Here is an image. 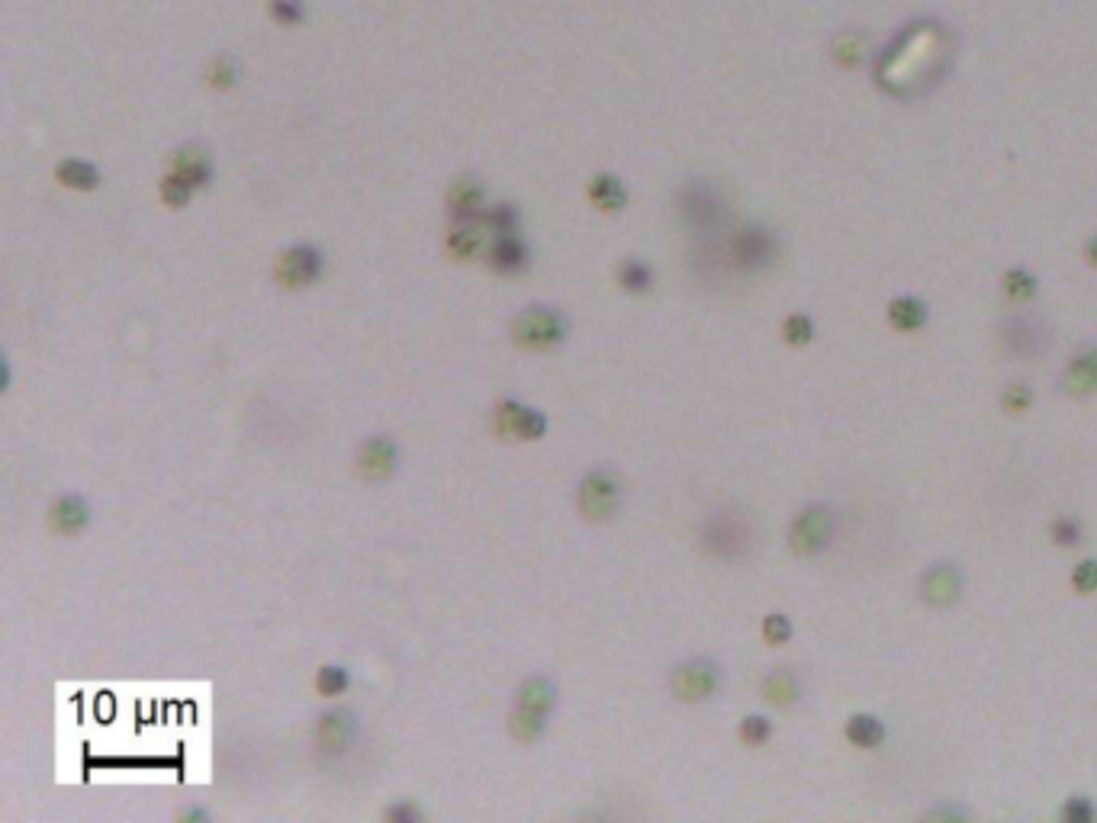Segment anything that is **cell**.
I'll return each mask as SVG.
<instances>
[{
    "mask_svg": "<svg viewBox=\"0 0 1097 823\" xmlns=\"http://www.w3.org/2000/svg\"><path fill=\"white\" fill-rule=\"evenodd\" d=\"M956 39L940 20H914L876 58V81L898 100L933 91L953 68Z\"/></svg>",
    "mask_w": 1097,
    "mask_h": 823,
    "instance_id": "1",
    "label": "cell"
},
{
    "mask_svg": "<svg viewBox=\"0 0 1097 823\" xmlns=\"http://www.w3.org/2000/svg\"><path fill=\"white\" fill-rule=\"evenodd\" d=\"M557 682L544 672H535L528 676L522 685H518L512 711H509V737L522 746H531L547 737V727H551V714L557 708Z\"/></svg>",
    "mask_w": 1097,
    "mask_h": 823,
    "instance_id": "2",
    "label": "cell"
},
{
    "mask_svg": "<svg viewBox=\"0 0 1097 823\" xmlns=\"http://www.w3.org/2000/svg\"><path fill=\"white\" fill-rule=\"evenodd\" d=\"M509 332H512V341L522 351L547 354V351H557L560 344H567L570 319H567V312L557 309V306L531 303V306L515 312L512 322H509Z\"/></svg>",
    "mask_w": 1097,
    "mask_h": 823,
    "instance_id": "3",
    "label": "cell"
},
{
    "mask_svg": "<svg viewBox=\"0 0 1097 823\" xmlns=\"http://www.w3.org/2000/svg\"><path fill=\"white\" fill-rule=\"evenodd\" d=\"M621 502H625V480L618 476V470L605 467H592L580 486H576V512H580L592 525H605L621 512Z\"/></svg>",
    "mask_w": 1097,
    "mask_h": 823,
    "instance_id": "4",
    "label": "cell"
},
{
    "mask_svg": "<svg viewBox=\"0 0 1097 823\" xmlns=\"http://www.w3.org/2000/svg\"><path fill=\"white\" fill-rule=\"evenodd\" d=\"M489 425H493L496 438L502 441H522V444H531V441H541L547 435V428H551V422H547V412L528 406V402L522 399H499L493 412H489Z\"/></svg>",
    "mask_w": 1097,
    "mask_h": 823,
    "instance_id": "5",
    "label": "cell"
},
{
    "mask_svg": "<svg viewBox=\"0 0 1097 823\" xmlns=\"http://www.w3.org/2000/svg\"><path fill=\"white\" fill-rule=\"evenodd\" d=\"M322 274H325V254L309 242L290 245L287 251H280V258L274 261V280L293 293L316 287Z\"/></svg>",
    "mask_w": 1097,
    "mask_h": 823,
    "instance_id": "6",
    "label": "cell"
},
{
    "mask_svg": "<svg viewBox=\"0 0 1097 823\" xmlns=\"http://www.w3.org/2000/svg\"><path fill=\"white\" fill-rule=\"evenodd\" d=\"M718 685H721V669L711 663V660H702V656H699V660L679 663L673 669V676H670V692L679 701H686V705H699V701H708L711 695L718 692Z\"/></svg>",
    "mask_w": 1097,
    "mask_h": 823,
    "instance_id": "7",
    "label": "cell"
},
{
    "mask_svg": "<svg viewBox=\"0 0 1097 823\" xmlns=\"http://www.w3.org/2000/svg\"><path fill=\"white\" fill-rule=\"evenodd\" d=\"M354 463H358V476L364 483H383L399 470V444L390 435H370L361 441Z\"/></svg>",
    "mask_w": 1097,
    "mask_h": 823,
    "instance_id": "8",
    "label": "cell"
},
{
    "mask_svg": "<svg viewBox=\"0 0 1097 823\" xmlns=\"http://www.w3.org/2000/svg\"><path fill=\"white\" fill-rule=\"evenodd\" d=\"M94 521V505L81 492H62L52 505H49V518L46 525L55 537H78L91 528Z\"/></svg>",
    "mask_w": 1097,
    "mask_h": 823,
    "instance_id": "9",
    "label": "cell"
},
{
    "mask_svg": "<svg viewBox=\"0 0 1097 823\" xmlns=\"http://www.w3.org/2000/svg\"><path fill=\"white\" fill-rule=\"evenodd\" d=\"M483 264L499 277H518L531 267V248L522 235H493L486 245Z\"/></svg>",
    "mask_w": 1097,
    "mask_h": 823,
    "instance_id": "10",
    "label": "cell"
},
{
    "mask_svg": "<svg viewBox=\"0 0 1097 823\" xmlns=\"http://www.w3.org/2000/svg\"><path fill=\"white\" fill-rule=\"evenodd\" d=\"M358 737V714L351 708H329L316 721V746L322 753H345Z\"/></svg>",
    "mask_w": 1097,
    "mask_h": 823,
    "instance_id": "11",
    "label": "cell"
},
{
    "mask_svg": "<svg viewBox=\"0 0 1097 823\" xmlns=\"http://www.w3.org/2000/svg\"><path fill=\"white\" fill-rule=\"evenodd\" d=\"M773 258H776L773 232L750 226V229H740L731 238V261L740 271H760V267H766Z\"/></svg>",
    "mask_w": 1097,
    "mask_h": 823,
    "instance_id": "12",
    "label": "cell"
},
{
    "mask_svg": "<svg viewBox=\"0 0 1097 823\" xmlns=\"http://www.w3.org/2000/svg\"><path fill=\"white\" fill-rule=\"evenodd\" d=\"M747 537H750L747 534V525L737 515H715L705 525L702 544H705V550L711 553V557L731 560V557H737V553L747 547Z\"/></svg>",
    "mask_w": 1097,
    "mask_h": 823,
    "instance_id": "13",
    "label": "cell"
},
{
    "mask_svg": "<svg viewBox=\"0 0 1097 823\" xmlns=\"http://www.w3.org/2000/svg\"><path fill=\"white\" fill-rule=\"evenodd\" d=\"M486 190L477 177H457L448 190V216L451 222H480L486 213Z\"/></svg>",
    "mask_w": 1097,
    "mask_h": 823,
    "instance_id": "14",
    "label": "cell"
},
{
    "mask_svg": "<svg viewBox=\"0 0 1097 823\" xmlns=\"http://www.w3.org/2000/svg\"><path fill=\"white\" fill-rule=\"evenodd\" d=\"M830 528H834V521H830L827 508H808L792 525V547L798 553H818L830 541Z\"/></svg>",
    "mask_w": 1097,
    "mask_h": 823,
    "instance_id": "15",
    "label": "cell"
},
{
    "mask_svg": "<svg viewBox=\"0 0 1097 823\" xmlns=\"http://www.w3.org/2000/svg\"><path fill=\"white\" fill-rule=\"evenodd\" d=\"M489 238L493 235L483 222H454V229L444 238V251L451 254V261H477L486 254Z\"/></svg>",
    "mask_w": 1097,
    "mask_h": 823,
    "instance_id": "16",
    "label": "cell"
},
{
    "mask_svg": "<svg viewBox=\"0 0 1097 823\" xmlns=\"http://www.w3.org/2000/svg\"><path fill=\"white\" fill-rule=\"evenodd\" d=\"M683 213H686V219L692 222V226L711 229V226H718V219L724 216V206L718 200V193L711 190L708 184H692L683 193Z\"/></svg>",
    "mask_w": 1097,
    "mask_h": 823,
    "instance_id": "17",
    "label": "cell"
},
{
    "mask_svg": "<svg viewBox=\"0 0 1097 823\" xmlns=\"http://www.w3.org/2000/svg\"><path fill=\"white\" fill-rule=\"evenodd\" d=\"M171 171H174V174H181V177H187V181L200 190V187H206V184L213 181V158H210V152H206V148H200V145H184L181 152H174V158H171Z\"/></svg>",
    "mask_w": 1097,
    "mask_h": 823,
    "instance_id": "18",
    "label": "cell"
},
{
    "mask_svg": "<svg viewBox=\"0 0 1097 823\" xmlns=\"http://www.w3.org/2000/svg\"><path fill=\"white\" fill-rule=\"evenodd\" d=\"M586 193H589V200H592V206L599 209V213H621V209L628 206V190H625V184H621L618 174H609V171H602V174L592 177Z\"/></svg>",
    "mask_w": 1097,
    "mask_h": 823,
    "instance_id": "19",
    "label": "cell"
},
{
    "mask_svg": "<svg viewBox=\"0 0 1097 823\" xmlns=\"http://www.w3.org/2000/svg\"><path fill=\"white\" fill-rule=\"evenodd\" d=\"M615 280H618V287L625 293H631V296H644V293L654 290V283H657L654 267H650L644 258H634V254L615 267Z\"/></svg>",
    "mask_w": 1097,
    "mask_h": 823,
    "instance_id": "20",
    "label": "cell"
},
{
    "mask_svg": "<svg viewBox=\"0 0 1097 823\" xmlns=\"http://www.w3.org/2000/svg\"><path fill=\"white\" fill-rule=\"evenodd\" d=\"M55 177H58V184H62V187H68V190H81V193L97 190V187H100V181H103L100 171H97V164H94V161H84V158H65V161L55 168Z\"/></svg>",
    "mask_w": 1097,
    "mask_h": 823,
    "instance_id": "21",
    "label": "cell"
},
{
    "mask_svg": "<svg viewBox=\"0 0 1097 823\" xmlns=\"http://www.w3.org/2000/svg\"><path fill=\"white\" fill-rule=\"evenodd\" d=\"M924 595H927V602H933V605L953 602V598L959 595V573L946 563L933 566V570L927 573V579H924Z\"/></svg>",
    "mask_w": 1097,
    "mask_h": 823,
    "instance_id": "22",
    "label": "cell"
},
{
    "mask_svg": "<svg viewBox=\"0 0 1097 823\" xmlns=\"http://www.w3.org/2000/svg\"><path fill=\"white\" fill-rule=\"evenodd\" d=\"M313 688L322 698H342L351 688V669L342 666V663H325V666L316 669Z\"/></svg>",
    "mask_w": 1097,
    "mask_h": 823,
    "instance_id": "23",
    "label": "cell"
},
{
    "mask_svg": "<svg viewBox=\"0 0 1097 823\" xmlns=\"http://www.w3.org/2000/svg\"><path fill=\"white\" fill-rule=\"evenodd\" d=\"M480 222L489 229V235H515L522 226V213H518L515 203H493L486 206Z\"/></svg>",
    "mask_w": 1097,
    "mask_h": 823,
    "instance_id": "24",
    "label": "cell"
},
{
    "mask_svg": "<svg viewBox=\"0 0 1097 823\" xmlns=\"http://www.w3.org/2000/svg\"><path fill=\"white\" fill-rule=\"evenodd\" d=\"M1007 344H1011L1017 354H1027V357L1040 354L1046 348V332L1033 322H1014L1007 328Z\"/></svg>",
    "mask_w": 1097,
    "mask_h": 823,
    "instance_id": "25",
    "label": "cell"
},
{
    "mask_svg": "<svg viewBox=\"0 0 1097 823\" xmlns=\"http://www.w3.org/2000/svg\"><path fill=\"white\" fill-rule=\"evenodd\" d=\"M1065 383H1069L1072 393H1091L1097 386V351H1085L1078 354L1069 373H1065Z\"/></svg>",
    "mask_w": 1097,
    "mask_h": 823,
    "instance_id": "26",
    "label": "cell"
},
{
    "mask_svg": "<svg viewBox=\"0 0 1097 823\" xmlns=\"http://www.w3.org/2000/svg\"><path fill=\"white\" fill-rule=\"evenodd\" d=\"M763 695L766 701H773V705H792V701L798 698V682L789 669H776L769 672L766 682H763Z\"/></svg>",
    "mask_w": 1097,
    "mask_h": 823,
    "instance_id": "27",
    "label": "cell"
},
{
    "mask_svg": "<svg viewBox=\"0 0 1097 823\" xmlns=\"http://www.w3.org/2000/svg\"><path fill=\"white\" fill-rule=\"evenodd\" d=\"M888 316H892L895 328H901V332H911V328L924 325V319H927V309H924V303H921V299H911V296H904V299H895V303H892V309H888Z\"/></svg>",
    "mask_w": 1097,
    "mask_h": 823,
    "instance_id": "28",
    "label": "cell"
},
{
    "mask_svg": "<svg viewBox=\"0 0 1097 823\" xmlns=\"http://www.w3.org/2000/svg\"><path fill=\"white\" fill-rule=\"evenodd\" d=\"M847 737H850L856 746H879V743H882V737H885V730H882V724L876 721V717H869V714H856L853 721L847 724Z\"/></svg>",
    "mask_w": 1097,
    "mask_h": 823,
    "instance_id": "29",
    "label": "cell"
},
{
    "mask_svg": "<svg viewBox=\"0 0 1097 823\" xmlns=\"http://www.w3.org/2000/svg\"><path fill=\"white\" fill-rule=\"evenodd\" d=\"M194 193H197V187L190 184L187 177L174 174V171L165 177V181H161V200H165V206H171V209L187 206V203H190V197H194Z\"/></svg>",
    "mask_w": 1097,
    "mask_h": 823,
    "instance_id": "30",
    "label": "cell"
},
{
    "mask_svg": "<svg viewBox=\"0 0 1097 823\" xmlns=\"http://www.w3.org/2000/svg\"><path fill=\"white\" fill-rule=\"evenodd\" d=\"M383 817H387L390 823H422L425 820V811L419 807V801L412 798H399L393 804L383 807Z\"/></svg>",
    "mask_w": 1097,
    "mask_h": 823,
    "instance_id": "31",
    "label": "cell"
},
{
    "mask_svg": "<svg viewBox=\"0 0 1097 823\" xmlns=\"http://www.w3.org/2000/svg\"><path fill=\"white\" fill-rule=\"evenodd\" d=\"M206 81H210L216 91H229V87L239 81V65H235L229 55H222V58H216V62L210 65V74H206Z\"/></svg>",
    "mask_w": 1097,
    "mask_h": 823,
    "instance_id": "32",
    "label": "cell"
},
{
    "mask_svg": "<svg viewBox=\"0 0 1097 823\" xmlns=\"http://www.w3.org/2000/svg\"><path fill=\"white\" fill-rule=\"evenodd\" d=\"M863 46H866V36H859V33H843V36H837V42H834V58H837V62L853 65L856 58H859V49H863Z\"/></svg>",
    "mask_w": 1097,
    "mask_h": 823,
    "instance_id": "33",
    "label": "cell"
},
{
    "mask_svg": "<svg viewBox=\"0 0 1097 823\" xmlns=\"http://www.w3.org/2000/svg\"><path fill=\"white\" fill-rule=\"evenodd\" d=\"M271 13L277 23L296 26L306 17V7H303V0H271Z\"/></svg>",
    "mask_w": 1097,
    "mask_h": 823,
    "instance_id": "34",
    "label": "cell"
},
{
    "mask_svg": "<svg viewBox=\"0 0 1097 823\" xmlns=\"http://www.w3.org/2000/svg\"><path fill=\"white\" fill-rule=\"evenodd\" d=\"M740 737H744L750 746L766 743L769 740V721L766 717H756V714L744 717V724H740Z\"/></svg>",
    "mask_w": 1097,
    "mask_h": 823,
    "instance_id": "35",
    "label": "cell"
},
{
    "mask_svg": "<svg viewBox=\"0 0 1097 823\" xmlns=\"http://www.w3.org/2000/svg\"><path fill=\"white\" fill-rule=\"evenodd\" d=\"M1004 283H1007V293L1014 299H1030L1036 293V280L1027 271H1011L1004 277Z\"/></svg>",
    "mask_w": 1097,
    "mask_h": 823,
    "instance_id": "36",
    "label": "cell"
},
{
    "mask_svg": "<svg viewBox=\"0 0 1097 823\" xmlns=\"http://www.w3.org/2000/svg\"><path fill=\"white\" fill-rule=\"evenodd\" d=\"M811 332H814L811 322H808V319H802V316H792L789 322H785V341H792V344L811 341Z\"/></svg>",
    "mask_w": 1097,
    "mask_h": 823,
    "instance_id": "37",
    "label": "cell"
},
{
    "mask_svg": "<svg viewBox=\"0 0 1097 823\" xmlns=\"http://www.w3.org/2000/svg\"><path fill=\"white\" fill-rule=\"evenodd\" d=\"M1075 589L1078 592H1094L1097 589V563L1094 560H1085L1075 570Z\"/></svg>",
    "mask_w": 1097,
    "mask_h": 823,
    "instance_id": "38",
    "label": "cell"
},
{
    "mask_svg": "<svg viewBox=\"0 0 1097 823\" xmlns=\"http://www.w3.org/2000/svg\"><path fill=\"white\" fill-rule=\"evenodd\" d=\"M763 634L769 643H782L785 637H789V621H785L782 615H769L766 624H763Z\"/></svg>",
    "mask_w": 1097,
    "mask_h": 823,
    "instance_id": "39",
    "label": "cell"
},
{
    "mask_svg": "<svg viewBox=\"0 0 1097 823\" xmlns=\"http://www.w3.org/2000/svg\"><path fill=\"white\" fill-rule=\"evenodd\" d=\"M1056 541L1059 544H1078V525H1075V521H1059V525H1056Z\"/></svg>",
    "mask_w": 1097,
    "mask_h": 823,
    "instance_id": "40",
    "label": "cell"
},
{
    "mask_svg": "<svg viewBox=\"0 0 1097 823\" xmlns=\"http://www.w3.org/2000/svg\"><path fill=\"white\" fill-rule=\"evenodd\" d=\"M1094 811H1091V804L1088 801H1081V798H1075L1072 801V807H1065V817H1069V820H1088Z\"/></svg>",
    "mask_w": 1097,
    "mask_h": 823,
    "instance_id": "41",
    "label": "cell"
},
{
    "mask_svg": "<svg viewBox=\"0 0 1097 823\" xmlns=\"http://www.w3.org/2000/svg\"><path fill=\"white\" fill-rule=\"evenodd\" d=\"M181 820H200V823H206V820H210V811H203V807H190V811L181 814Z\"/></svg>",
    "mask_w": 1097,
    "mask_h": 823,
    "instance_id": "42",
    "label": "cell"
},
{
    "mask_svg": "<svg viewBox=\"0 0 1097 823\" xmlns=\"http://www.w3.org/2000/svg\"><path fill=\"white\" fill-rule=\"evenodd\" d=\"M1088 254H1091V264H1097V238H1091V245H1088Z\"/></svg>",
    "mask_w": 1097,
    "mask_h": 823,
    "instance_id": "43",
    "label": "cell"
}]
</instances>
